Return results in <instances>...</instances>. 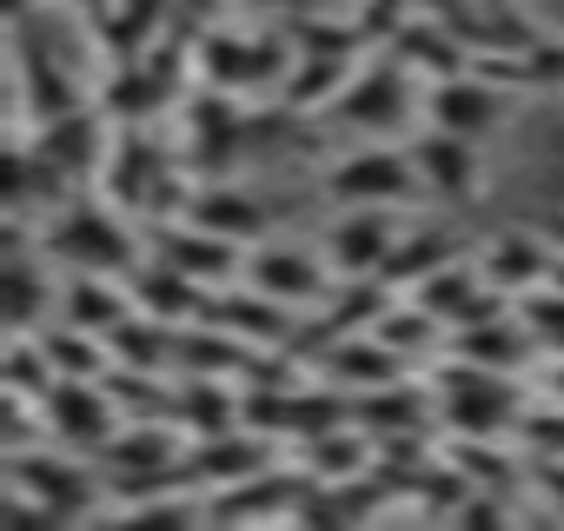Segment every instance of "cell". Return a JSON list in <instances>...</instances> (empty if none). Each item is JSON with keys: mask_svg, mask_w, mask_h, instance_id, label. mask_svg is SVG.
I'll return each instance as SVG.
<instances>
[{"mask_svg": "<svg viewBox=\"0 0 564 531\" xmlns=\"http://www.w3.org/2000/svg\"><path fill=\"white\" fill-rule=\"evenodd\" d=\"M0 498L21 518H41V524H80L100 511V478L80 465V452L67 445H28V452H8L0 465Z\"/></svg>", "mask_w": 564, "mask_h": 531, "instance_id": "1", "label": "cell"}, {"mask_svg": "<svg viewBox=\"0 0 564 531\" xmlns=\"http://www.w3.org/2000/svg\"><path fill=\"white\" fill-rule=\"evenodd\" d=\"M41 252L74 266V273H113L127 280L140 266V239L127 226V213L100 193V199H67L61 213L41 219Z\"/></svg>", "mask_w": 564, "mask_h": 531, "instance_id": "2", "label": "cell"}, {"mask_svg": "<svg viewBox=\"0 0 564 531\" xmlns=\"http://www.w3.org/2000/svg\"><path fill=\"white\" fill-rule=\"evenodd\" d=\"M432 412L445 432H465V438H511L518 419H524V392L511 372H485V366H465V359H438L432 372Z\"/></svg>", "mask_w": 564, "mask_h": 531, "instance_id": "3", "label": "cell"}, {"mask_svg": "<svg viewBox=\"0 0 564 531\" xmlns=\"http://www.w3.org/2000/svg\"><path fill=\"white\" fill-rule=\"evenodd\" d=\"M326 193H333L339 206H419V199H425V173H419L412 153L372 140V147L346 153V160L326 173Z\"/></svg>", "mask_w": 564, "mask_h": 531, "instance_id": "4", "label": "cell"}, {"mask_svg": "<svg viewBox=\"0 0 564 531\" xmlns=\"http://www.w3.org/2000/svg\"><path fill=\"white\" fill-rule=\"evenodd\" d=\"M41 419H47V445H67L80 458L107 452V438L127 425L107 379H54V392L41 399Z\"/></svg>", "mask_w": 564, "mask_h": 531, "instance_id": "5", "label": "cell"}, {"mask_svg": "<svg viewBox=\"0 0 564 531\" xmlns=\"http://www.w3.org/2000/svg\"><path fill=\"white\" fill-rule=\"evenodd\" d=\"M399 239H405L399 206H346V219L326 232V266L339 280H379Z\"/></svg>", "mask_w": 564, "mask_h": 531, "instance_id": "6", "label": "cell"}, {"mask_svg": "<svg viewBox=\"0 0 564 531\" xmlns=\"http://www.w3.org/2000/svg\"><path fill=\"white\" fill-rule=\"evenodd\" d=\"M293 313H300V306L272 300V293H259V286H219V293L206 300V319L226 326V333H232L239 346H252V353H286L293 333H300Z\"/></svg>", "mask_w": 564, "mask_h": 531, "instance_id": "7", "label": "cell"}, {"mask_svg": "<svg viewBox=\"0 0 564 531\" xmlns=\"http://www.w3.org/2000/svg\"><path fill=\"white\" fill-rule=\"evenodd\" d=\"M173 166H180V160H166V153L147 140V127H113V147H107V166H100V193H107L120 213H147L153 193H160V180H166Z\"/></svg>", "mask_w": 564, "mask_h": 531, "instance_id": "8", "label": "cell"}, {"mask_svg": "<svg viewBox=\"0 0 564 531\" xmlns=\"http://www.w3.org/2000/svg\"><path fill=\"white\" fill-rule=\"evenodd\" d=\"M405 94H412V74L386 54L379 67H366V74L346 80V94L333 100V113H339L346 127H359V133H392V127L405 120Z\"/></svg>", "mask_w": 564, "mask_h": 531, "instance_id": "9", "label": "cell"}, {"mask_svg": "<svg viewBox=\"0 0 564 531\" xmlns=\"http://www.w3.org/2000/svg\"><path fill=\"white\" fill-rule=\"evenodd\" d=\"M498 107H505V94L485 74H471V67L425 87V120L445 127V133H465V140H485L498 127Z\"/></svg>", "mask_w": 564, "mask_h": 531, "instance_id": "10", "label": "cell"}, {"mask_svg": "<svg viewBox=\"0 0 564 531\" xmlns=\"http://www.w3.org/2000/svg\"><path fill=\"white\" fill-rule=\"evenodd\" d=\"M246 286L286 300V306H313V300L333 293V273H326L306 246H259V252L246 259Z\"/></svg>", "mask_w": 564, "mask_h": 531, "instance_id": "11", "label": "cell"}, {"mask_svg": "<svg viewBox=\"0 0 564 531\" xmlns=\"http://www.w3.org/2000/svg\"><path fill=\"white\" fill-rule=\"evenodd\" d=\"M153 252L166 266H180V273H193L199 286H226L239 273V246L219 239V232H206V226H193V219H160Z\"/></svg>", "mask_w": 564, "mask_h": 531, "instance_id": "12", "label": "cell"}, {"mask_svg": "<svg viewBox=\"0 0 564 531\" xmlns=\"http://www.w3.org/2000/svg\"><path fill=\"white\" fill-rule=\"evenodd\" d=\"M265 432H252V425H232V432H213V438H193L186 445V472L206 485V491H219V485H239V478H259L265 472Z\"/></svg>", "mask_w": 564, "mask_h": 531, "instance_id": "13", "label": "cell"}, {"mask_svg": "<svg viewBox=\"0 0 564 531\" xmlns=\"http://www.w3.org/2000/svg\"><path fill=\"white\" fill-rule=\"evenodd\" d=\"M551 239L544 232H491L485 239V252H478V273L498 286V293H511V300H524L531 286H544L551 280Z\"/></svg>", "mask_w": 564, "mask_h": 531, "instance_id": "14", "label": "cell"}, {"mask_svg": "<svg viewBox=\"0 0 564 531\" xmlns=\"http://www.w3.org/2000/svg\"><path fill=\"white\" fill-rule=\"evenodd\" d=\"M445 353L465 359V366H485V372H518V366L538 353V339H531V326H524L518 313H505V319L452 326V333H445Z\"/></svg>", "mask_w": 564, "mask_h": 531, "instance_id": "15", "label": "cell"}, {"mask_svg": "<svg viewBox=\"0 0 564 531\" xmlns=\"http://www.w3.org/2000/svg\"><path fill=\"white\" fill-rule=\"evenodd\" d=\"M405 366H412V359L392 353L379 333H346V339L319 359V372H326L339 392H352V399H359V392H379V386H392V379H405Z\"/></svg>", "mask_w": 564, "mask_h": 531, "instance_id": "16", "label": "cell"}, {"mask_svg": "<svg viewBox=\"0 0 564 531\" xmlns=\"http://www.w3.org/2000/svg\"><path fill=\"white\" fill-rule=\"evenodd\" d=\"M386 54H392L405 74H419V80H452V74H465V67H471V47L458 41V28L425 21V14H412Z\"/></svg>", "mask_w": 564, "mask_h": 531, "instance_id": "17", "label": "cell"}, {"mask_svg": "<svg viewBox=\"0 0 564 531\" xmlns=\"http://www.w3.org/2000/svg\"><path fill=\"white\" fill-rule=\"evenodd\" d=\"M412 160H419V173H425V193H432V199H452V206H458V199H471V193H478V140L432 127V133H419Z\"/></svg>", "mask_w": 564, "mask_h": 531, "instance_id": "18", "label": "cell"}, {"mask_svg": "<svg viewBox=\"0 0 564 531\" xmlns=\"http://www.w3.org/2000/svg\"><path fill=\"white\" fill-rule=\"evenodd\" d=\"M94 21H100V47L120 67V61H140V54L160 47V34L173 21V0H107Z\"/></svg>", "mask_w": 564, "mask_h": 531, "instance_id": "19", "label": "cell"}, {"mask_svg": "<svg viewBox=\"0 0 564 531\" xmlns=\"http://www.w3.org/2000/svg\"><path fill=\"white\" fill-rule=\"evenodd\" d=\"M186 219H193V226H206V232H219V239H232V246H252V239L265 232V206H259L252 193L226 186V180H199V186H193Z\"/></svg>", "mask_w": 564, "mask_h": 531, "instance_id": "20", "label": "cell"}, {"mask_svg": "<svg viewBox=\"0 0 564 531\" xmlns=\"http://www.w3.org/2000/svg\"><path fill=\"white\" fill-rule=\"evenodd\" d=\"M100 458H107L113 472H160V465H180L186 445H180V425H173V419H127V425L107 438Z\"/></svg>", "mask_w": 564, "mask_h": 531, "instance_id": "21", "label": "cell"}, {"mask_svg": "<svg viewBox=\"0 0 564 531\" xmlns=\"http://www.w3.org/2000/svg\"><path fill=\"white\" fill-rule=\"evenodd\" d=\"M445 259H465V239H458L452 226H419V232H405V239L392 246V259H386L379 280H386L392 293H412L425 273H438Z\"/></svg>", "mask_w": 564, "mask_h": 531, "instance_id": "22", "label": "cell"}, {"mask_svg": "<svg viewBox=\"0 0 564 531\" xmlns=\"http://www.w3.org/2000/svg\"><path fill=\"white\" fill-rule=\"evenodd\" d=\"M352 419L379 438V432H425V392L412 379H392L379 392H359L352 399Z\"/></svg>", "mask_w": 564, "mask_h": 531, "instance_id": "23", "label": "cell"}, {"mask_svg": "<svg viewBox=\"0 0 564 531\" xmlns=\"http://www.w3.org/2000/svg\"><path fill=\"white\" fill-rule=\"evenodd\" d=\"M438 458H445V465H458L471 485H498V491H511V485L524 478V472H518V458L505 452V438H465V432H445Z\"/></svg>", "mask_w": 564, "mask_h": 531, "instance_id": "24", "label": "cell"}, {"mask_svg": "<svg viewBox=\"0 0 564 531\" xmlns=\"http://www.w3.org/2000/svg\"><path fill=\"white\" fill-rule=\"evenodd\" d=\"M485 286V273H478V259H445L438 273H425L419 286H412V300L432 313V319H445V333H452V319L471 306V293Z\"/></svg>", "mask_w": 564, "mask_h": 531, "instance_id": "25", "label": "cell"}, {"mask_svg": "<svg viewBox=\"0 0 564 531\" xmlns=\"http://www.w3.org/2000/svg\"><path fill=\"white\" fill-rule=\"evenodd\" d=\"M366 333H379L392 353H405V359H419V353H432L438 339H445V319H432L419 300H386V313L366 326Z\"/></svg>", "mask_w": 564, "mask_h": 531, "instance_id": "26", "label": "cell"}, {"mask_svg": "<svg viewBox=\"0 0 564 531\" xmlns=\"http://www.w3.org/2000/svg\"><path fill=\"white\" fill-rule=\"evenodd\" d=\"M518 445H524V458H564V399H551V405H524V419H518Z\"/></svg>", "mask_w": 564, "mask_h": 531, "instance_id": "27", "label": "cell"}, {"mask_svg": "<svg viewBox=\"0 0 564 531\" xmlns=\"http://www.w3.org/2000/svg\"><path fill=\"white\" fill-rule=\"evenodd\" d=\"M544 239H551V252H564V213H557V219L544 226Z\"/></svg>", "mask_w": 564, "mask_h": 531, "instance_id": "28", "label": "cell"}, {"mask_svg": "<svg viewBox=\"0 0 564 531\" xmlns=\"http://www.w3.org/2000/svg\"><path fill=\"white\" fill-rule=\"evenodd\" d=\"M61 8H74V14H100L107 0H61Z\"/></svg>", "mask_w": 564, "mask_h": 531, "instance_id": "29", "label": "cell"}, {"mask_svg": "<svg viewBox=\"0 0 564 531\" xmlns=\"http://www.w3.org/2000/svg\"><path fill=\"white\" fill-rule=\"evenodd\" d=\"M544 386H551V399H564V359L551 366V379H544Z\"/></svg>", "mask_w": 564, "mask_h": 531, "instance_id": "30", "label": "cell"}, {"mask_svg": "<svg viewBox=\"0 0 564 531\" xmlns=\"http://www.w3.org/2000/svg\"><path fill=\"white\" fill-rule=\"evenodd\" d=\"M551 286H564V252H557V259H551Z\"/></svg>", "mask_w": 564, "mask_h": 531, "instance_id": "31", "label": "cell"}]
</instances>
